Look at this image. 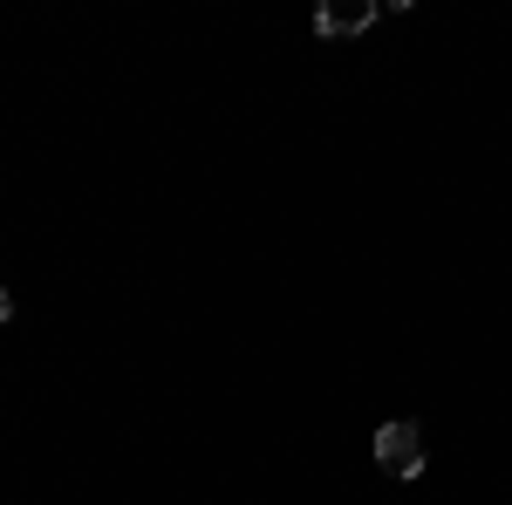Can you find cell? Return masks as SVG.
<instances>
[{
  "label": "cell",
  "mask_w": 512,
  "mask_h": 505,
  "mask_svg": "<svg viewBox=\"0 0 512 505\" xmlns=\"http://www.w3.org/2000/svg\"><path fill=\"white\" fill-rule=\"evenodd\" d=\"M376 465L390 478H417L424 471V430L417 424H383L376 430Z\"/></svg>",
  "instance_id": "1"
},
{
  "label": "cell",
  "mask_w": 512,
  "mask_h": 505,
  "mask_svg": "<svg viewBox=\"0 0 512 505\" xmlns=\"http://www.w3.org/2000/svg\"><path fill=\"white\" fill-rule=\"evenodd\" d=\"M0 321H14V294L7 287H0Z\"/></svg>",
  "instance_id": "3"
},
{
  "label": "cell",
  "mask_w": 512,
  "mask_h": 505,
  "mask_svg": "<svg viewBox=\"0 0 512 505\" xmlns=\"http://www.w3.org/2000/svg\"><path fill=\"white\" fill-rule=\"evenodd\" d=\"M369 21H376V0H328V7L315 14L321 35H362Z\"/></svg>",
  "instance_id": "2"
}]
</instances>
